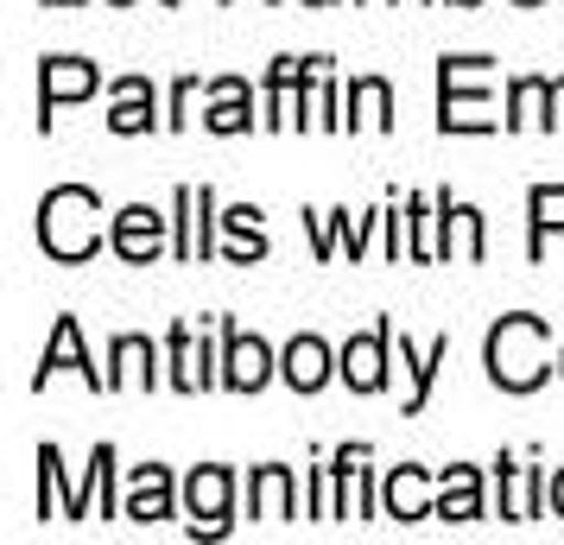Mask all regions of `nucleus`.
<instances>
[{"mask_svg": "<svg viewBox=\"0 0 564 545\" xmlns=\"http://www.w3.org/2000/svg\"><path fill=\"white\" fill-rule=\"evenodd\" d=\"M482 356H488V381L501 393H533L552 374V330H545V317L513 312L488 330Z\"/></svg>", "mask_w": 564, "mask_h": 545, "instance_id": "1", "label": "nucleus"}, {"mask_svg": "<svg viewBox=\"0 0 564 545\" xmlns=\"http://www.w3.org/2000/svg\"><path fill=\"white\" fill-rule=\"evenodd\" d=\"M102 197L96 190H83V184H57L45 190V204H39V248L64 266H77L102 248Z\"/></svg>", "mask_w": 564, "mask_h": 545, "instance_id": "2", "label": "nucleus"}, {"mask_svg": "<svg viewBox=\"0 0 564 545\" xmlns=\"http://www.w3.org/2000/svg\"><path fill=\"white\" fill-rule=\"evenodd\" d=\"M437 128L444 133H495L508 121L488 115V57H444L437 64Z\"/></svg>", "mask_w": 564, "mask_h": 545, "instance_id": "3", "label": "nucleus"}, {"mask_svg": "<svg viewBox=\"0 0 564 545\" xmlns=\"http://www.w3.org/2000/svg\"><path fill=\"white\" fill-rule=\"evenodd\" d=\"M229 501H235V476H229L223 464L191 469V482H184L191 533H229Z\"/></svg>", "mask_w": 564, "mask_h": 545, "instance_id": "4", "label": "nucleus"}, {"mask_svg": "<svg viewBox=\"0 0 564 545\" xmlns=\"http://www.w3.org/2000/svg\"><path fill=\"white\" fill-rule=\"evenodd\" d=\"M108 248L128 260V266H153L159 248H165V216L147 204H128L115 209V229H108Z\"/></svg>", "mask_w": 564, "mask_h": 545, "instance_id": "5", "label": "nucleus"}, {"mask_svg": "<svg viewBox=\"0 0 564 545\" xmlns=\"http://www.w3.org/2000/svg\"><path fill=\"white\" fill-rule=\"evenodd\" d=\"M96 83H102V70H96V64H83V57H52V64H45V77H39V128L52 133L57 108L96 96Z\"/></svg>", "mask_w": 564, "mask_h": 545, "instance_id": "6", "label": "nucleus"}, {"mask_svg": "<svg viewBox=\"0 0 564 545\" xmlns=\"http://www.w3.org/2000/svg\"><path fill=\"white\" fill-rule=\"evenodd\" d=\"M387 349H393V324H375L368 337H349L336 356V374L356 393H381L387 388Z\"/></svg>", "mask_w": 564, "mask_h": 545, "instance_id": "7", "label": "nucleus"}, {"mask_svg": "<svg viewBox=\"0 0 564 545\" xmlns=\"http://www.w3.org/2000/svg\"><path fill=\"white\" fill-rule=\"evenodd\" d=\"M229 337V349H223V388H235V393H260L273 374H280V362H273V349L260 337H241V330H223Z\"/></svg>", "mask_w": 564, "mask_h": 545, "instance_id": "8", "label": "nucleus"}, {"mask_svg": "<svg viewBox=\"0 0 564 545\" xmlns=\"http://www.w3.org/2000/svg\"><path fill=\"white\" fill-rule=\"evenodd\" d=\"M64 368H77L89 388H102V393H108V374H96V362L83 356V330H77V317H57L52 342H45V356H39V381H32V388H45V381H52V374H64Z\"/></svg>", "mask_w": 564, "mask_h": 545, "instance_id": "9", "label": "nucleus"}, {"mask_svg": "<svg viewBox=\"0 0 564 545\" xmlns=\"http://www.w3.org/2000/svg\"><path fill=\"white\" fill-rule=\"evenodd\" d=\"M330 374H336V356H330V342H324V337H292V342H285L280 381L292 393H317Z\"/></svg>", "mask_w": 564, "mask_h": 545, "instance_id": "10", "label": "nucleus"}, {"mask_svg": "<svg viewBox=\"0 0 564 545\" xmlns=\"http://www.w3.org/2000/svg\"><path fill=\"white\" fill-rule=\"evenodd\" d=\"M209 197L204 184L191 190V184H178V197H172V209H178V241H172V254L178 260H204V254H216V241H209Z\"/></svg>", "mask_w": 564, "mask_h": 545, "instance_id": "11", "label": "nucleus"}, {"mask_svg": "<svg viewBox=\"0 0 564 545\" xmlns=\"http://www.w3.org/2000/svg\"><path fill=\"white\" fill-rule=\"evenodd\" d=\"M121 514L140 520V526H153V520H172V469H133V482H128V501H121Z\"/></svg>", "mask_w": 564, "mask_h": 545, "instance_id": "12", "label": "nucleus"}, {"mask_svg": "<svg viewBox=\"0 0 564 545\" xmlns=\"http://www.w3.org/2000/svg\"><path fill=\"white\" fill-rule=\"evenodd\" d=\"M317 70V57H273V77H267V128H292V108L299 89Z\"/></svg>", "mask_w": 564, "mask_h": 545, "instance_id": "13", "label": "nucleus"}, {"mask_svg": "<svg viewBox=\"0 0 564 545\" xmlns=\"http://www.w3.org/2000/svg\"><path fill=\"white\" fill-rule=\"evenodd\" d=\"M248 514L254 520H292L299 514V489H292V469L267 464L248 476Z\"/></svg>", "mask_w": 564, "mask_h": 545, "instance_id": "14", "label": "nucleus"}, {"mask_svg": "<svg viewBox=\"0 0 564 545\" xmlns=\"http://www.w3.org/2000/svg\"><path fill=\"white\" fill-rule=\"evenodd\" d=\"M381 501H387V514H393V520H425V514H437L432 482H425V469H419V464L387 469V489H381Z\"/></svg>", "mask_w": 564, "mask_h": 545, "instance_id": "15", "label": "nucleus"}, {"mask_svg": "<svg viewBox=\"0 0 564 545\" xmlns=\"http://www.w3.org/2000/svg\"><path fill=\"white\" fill-rule=\"evenodd\" d=\"M108 393L115 388H159V349L147 337H121L108 349Z\"/></svg>", "mask_w": 564, "mask_h": 545, "instance_id": "16", "label": "nucleus"}, {"mask_svg": "<svg viewBox=\"0 0 564 545\" xmlns=\"http://www.w3.org/2000/svg\"><path fill=\"white\" fill-rule=\"evenodd\" d=\"M209 133H248L254 128V96H248V83L241 77H223L209 83V115H204Z\"/></svg>", "mask_w": 564, "mask_h": 545, "instance_id": "17", "label": "nucleus"}, {"mask_svg": "<svg viewBox=\"0 0 564 545\" xmlns=\"http://www.w3.org/2000/svg\"><path fill=\"white\" fill-rule=\"evenodd\" d=\"M108 128H115V133H147V128H159L153 83H147V77H121V83H115V108H108Z\"/></svg>", "mask_w": 564, "mask_h": 545, "instance_id": "18", "label": "nucleus"}, {"mask_svg": "<svg viewBox=\"0 0 564 545\" xmlns=\"http://www.w3.org/2000/svg\"><path fill=\"white\" fill-rule=\"evenodd\" d=\"M223 374H209V356H204V342L191 337V324H172V388L178 393H204L216 388Z\"/></svg>", "mask_w": 564, "mask_h": 545, "instance_id": "19", "label": "nucleus"}, {"mask_svg": "<svg viewBox=\"0 0 564 545\" xmlns=\"http://www.w3.org/2000/svg\"><path fill=\"white\" fill-rule=\"evenodd\" d=\"M437 520H482V476L469 464H451L437 482Z\"/></svg>", "mask_w": 564, "mask_h": 545, "instance_id": "20", "label": "nucleus"}, {"mask_svg": "<svg viewBox=\"0 0 564 545\" xmlns=\"http://www.w3.org/2000/svg\"><path fill=\"white\" fill-rule=\"evenodd\" d=\"M501 520H539V508H545V476L539 469H513L508 457H501Z\"/></svg>", "mask_w": 564, "mask_h": 545, "instance_id": "21", "label": "nucleus"}, {"mask_svg": "<svg viewBox=\"0 0 564 545\" xmlns=\"http://www.w3.org/2000/svg\"><path fill=\"white\" fill-rule=\"evenodd\" d=\"M444 362H451V337H437L425 356H419V349L400 337V368H406V381H412L406 413H425V393H432V381H437V368H444Z\"/></svg>", "mask_w": 564, "mask_h": 545, "instance_id": "22", "label": "nucleus"}, {"mask_svg": "<svg viewBox=\"0 0 564 545\" xmlns=\"http://www.w3.org/2000/svg\"><path fill=\"white\" fill-rule=\"evenodd\" d=\"M552 102H558V96H552L545 77H520L508 89V115H501V121H508V128H552Z\"/></svg>", "mask_w": 564, "mask_h": 545, "instance_id": "23", "label": "nucleus"}, {"mask_svg": "<svg viewBox=\"0 0 564 545\" xmlns=\"http://www.w3.org/2000/svg\"><path fill=\"white\" fill-rule=\"evenodd\" d=\"M343 128H393V89L381 77H356L349 83V115Z\"/></svg>", "mask_w": 564, "mask_h": 545, "instance_id": "24", "label": "nucleus"}, {"mask_svg": "<svg viewBox=\"0 0 564 545\" xmlns=\"http://www.w3.org/2000/svg\"><path fill=\"white\" fill-rule=\"evenodd\" d=\"M223 229H229V260L235 266H248V260L267 254V235H260V209L254 204H235L223 216Z\"/></svg>", "mask_w": 564, "mask_h": 545, "instance_id": "25", "label": "nucleus"}, {"mask_svg": "<svg viewBox=\"0 0 564 545\" xmlns=\"http://www.w3.org/2000/svg\"><path fill=\"white\" fill-rule=\"evenodd\" d=\"M527 216H533V260H539L545 235H564V184H533L527 190Z\"/></svg>", "mask_w": 564, "mask_h": 545, "instance_id": "26", "label": "nucleus"}, {"mask_svg": "<svg viewBox=\"0 0 564 545\" xmlns=\"http://www.w3.org/2000/svg\"><path fill=\"white\" fill-rule=\"evenodd\" d=\"M89 501H96L102 514H115V450H108V444H96L89 476H83V520H89Z\"/></svg>", "mask_w": 564, "mask_h": 545, "instance_id": "27", "label": "nucleus"}, {"mask_svg": "<svg viewBox=\"0 0 564 545\" xmlns=\"http://www.w3.org/2000/svg\"><path fill=\"white\" fill-rule=\"evenodd\" d=\"M191 102H197V83L184 77L178 89H172V115H165V121H172V128H184V121H191Z\"/></svg>", "mask_w": 564, "mask_h": 545, "instance_id": "28", "label": "nucleus"}, {"mask_svg": "<svg viewBox=\"0 0 564 545\" xmlns=\"http://www.w3.org/2000/svg\"><path fill=\"white\" fill-rule=\"evenodd\" d=\"M545 508H552V514L564 520V469H558V476H552V482H545Z\"/></svg>", "mask_w": 564, "mask_h": 545, "instance_id": "29", "label": "nucleus"}, {"mask_svg": "<svg viewBox=\"0 0 564 545\" xmlns=\"http://www.w3.org/2000/svg\"><path fill=\"white\" fill-rule=\"evenodd\" d=\"M552 96H558V108H564V77H558V83H552Z\"/></svg>", "mask_w": 564, "mask_h": 545, "instance_id": "30", "label": "nucleus"}, {"mask_svg": "<svg viewBox=\"0 0 564 545\" xmlns=\"http://www.w3.org/2000/svg\"><path fill=\"white\" fill-rule=\"evenodd\" d=\"M115 7H133V0H115Z\"/></svg>", "mask_w": 564, "mask_h": 545, "instance_id": "31", "label": "nucleus"}, {"mask_svg": "<svg viewBox=\"0 0 564 545\" xmlns=\"http://www.w3.org/2000/svg\"><path fill=\"white\" fill-rule=\"evenodd\" d=\"M520 7H539V0H520Z\"/></svg>", "mask_w": 564, "mask_h": 545, "instance_id": "32", "label": "nucleus"}, {"mask_svg": "<svg viewBox=\"0 0 564 545\" xmlns=\"http://www.w3.org/2000/svg\"><path fill=\"white\" fill-rule=\"evenodd\" d=\"M457 7H476V0H457Z\"/></svg>", "mask_w": 564, "mask_h": 545, "instance_id": "33", "label": "nucleus"}, {"mask_svg": "<svg viewBox=\"0 0 564 545\" xmlns=\"http://www.w3.org/2000/svg\"><path fill=\"white\" fill-rule=\"evenodd\" d=\"M558 374H564V356H558Z\"/></svg>", "mask_w": 564, "mask_h": 545, "instance_id": "34", "label": "nucleus"}, {"mask_svg": "<svg viewBox=\"0 0 564 545\" xmlns=\"http://www.w3.org/2000/svg\"><path fill=\"white\" fill-rule=\"evenodd\" d=\"M311 7H324V0H311Z\"/></svg>", "mask_w": 564, "mask_h": 545, "instance_id": "35", "label": "nucleus"}, {"mask_svg": "<svg viewBox=\"0 0 564 545\" xmlns=\"http://www.w3.org/2000/svg\"><path fill=\"white\" fill-rule=\"evenodd\" d=\"M165 7H172V0H165Z\"/></svg>", "mask_w": 564, "mask_h": 545, "instance_id": "36", "label": "nucleus"}]
</instances>
